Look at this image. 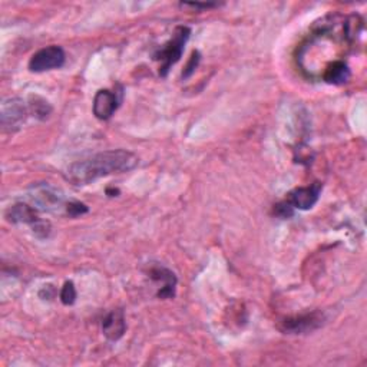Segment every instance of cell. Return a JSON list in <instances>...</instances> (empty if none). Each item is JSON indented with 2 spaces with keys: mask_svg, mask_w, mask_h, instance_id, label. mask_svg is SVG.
<instances>
[{
  "mask_svg": "<svg viewBox=\"0 0 367 367\" xmlns=\"http://www.w3.org/2000/svg\"><path fill=\"white\" fill-rule=\"evenodd\" d=\"M138 162V157L126 149H111L74 162L66 170L65 178L74 186H88L99 178L128 173L135 168Z\"/></svg>",
  "mask_w": 367,
  "mask_h": 367,
  "instance_id": "6da1fadb",
  "label": "cell"
},
{
  "mask_svg": "<svg viewBox=\"0 0 367 367\" xmlns=\"http://www.w3.org/2000/svg\"><path fill=\"white\" fill-rule=\"evenodd\" d=\"M191 35V30L187 26H178L174 32L173 38L165 43V46L155 55L157 60H161V69L159 75L166 76L173 65H175L184 52V47L188 42Z\"/></svg>",
  "mask_w": 367,
  "mask_h": 367,
  "instance_id": "7a4b0ae2",
  "label": "cell"
},
{
  "mask_svg": "<svg viewBox=\"0 0 367 367\" xmlns=\"http://www.w3.org/2000/svg\"><path fill=\"white\" fill-rule=\"evenodd\" d=\"M324 323V315L320 311H313L302 315L287 317L281 320L278 329L285 335H307L317 329H320Z\"/></svg>",
  "mask_w": 367,
  "mask_h": 367,
  "instance_id": "3957f363",
  "label": "cell"
},
{
  "mask_svg": "<svg viewBox=\"0 0 367 367\" xmlns=\"http://www.w3.org/2000/svg\"><path fill=\"white\" fill-rule=\"evenodd\" d=\"M30 201L35 204L36 210L55 212L63 207L65 198L60 191L49 184H36L29 191Z\"/></svg>",
  "mask_w": 367,
  "mask_h": 367,
  "instance_id": "277c9868",
  "label": "cell"
},
{
  "mask_svg": "<svg viewBox=\"0 0 367 367\" xmlns=\"http://www.w3.org/2000/svg\"><path fill=\"white\" fill-rule=\"evenodd\" d=\"M27 107L19 98H10L3 101L0 111V122L5 132L18 131L27 118Z\"/></svg>",
  "mask_w": 367,
  "mask_h": 367,
  "instance_id": "5b68a950",
  "label": "cell"
},
{
  "mask_svg": "<svg viewBox=\"0 0 367 367\" xmlns=\"http://www.w3.org/2000/svg\"><path fill=\"white\" fill-rule=\"evenodd\" d=\"M65 52L60 46H47L41 49L35 55L30 58L29 62V69L32 72H45V71H52V69H59L65 63Z\"/></svg>",
  "mask_w": 367,
  "mask_h": 367,
  "instance_id": "8992f818",
  "label": "cell"
},
{
  "mask_svg": "<svg viewBox=\"0 0 367 367\" xmlns=\"http://www.w3.org/2000/svg\"><path fill=\"white\" fill-rule=\"evenodd\" d=\"M323 190L322 182H314L309 187H300L293 190L289 195L286 201L296 210H310L315 205V203L319 201L320 194Z\"/></svg>",
  "mask_w": 367,
  "mask_h": 367,
  "instance_id": "52a82bcc",
  "label": "cell"
},
{
  "mask_svg": "<svg viewBox=\"0 0 367 367\" xmlns=\"http://www.w3.org/2000/svg\"><path fill=\"white\" fill-rule=\"evenodd\" d=\"M118 105L120 99L116 96V93L108 89H101L96 92L93 98V115L98 120L107 121L113 115V112L118 109Z\"/></svg>",
  "mask_w": 367,
  "mask_h": 367,
  "instance_id": "ba28073f",
  "label": "cell"
},
{
  "mask_svg": "<svg viewBox=\"0 0 367 367\" xmlns=\"http://www.w3.org/2000/svg\"><path fill=\"white\" fill-rule=\"evenodd\" d=\"M125 330H126V322L122 310L111 311L102 322L104 336L111 342L120 340L124 336Z\"/></svg>",
  "mask_w": 367,
  "mask_h": 367,
  "instance_id": "9c48e42d",
  "label": "cell"
},
{
  "mask_svg": "<svg viewBox=\"0 0 367 367\" xmlns=\"http://www.w3.org/2000/svg\"><path fill=\"white\" fill-rule=\"evenodd\" d=\"M149 277H151L157 282H162V287L158 291L159 298H173L175 296V287H177V276L165 267H153L149 270Z\"/></svg>",
  "mask_w": 367,
  "mask_h": 367,
  "instance_id": "30bf717a",
  "label": "cell"
},
{
  "mask_svg": "<svg viewBox=\"0 0 367 367\" xmlns=\"http://www.w3.org/2000/svg\"><path fill=\"white\" fill-rule=\"evenodd\" d=\"M6 219L12 224H27L32 227L39 220V216L35 207L25 203H16L6 211Z\"/></svg>",
  "mask_w": 367,
  "mask_h": 367,
  "instance_id": "8fae6325",
  "label": "cell"
},
{
  "mask_svg": "<svg viewBox=\"0 0 367 367\" xmlns=\"http://www.w3.org/2000/svg\"><path fill=\"white\" fill-rule=\"evenodd\" d=\"M348 78H350V69L347 63L343 60L330 62L323 72V80L331 83V85H342V83L347 82Z\"/></svg>",
  "mask_w": 367,
  "mask_h": 367,
  "instance_id": "7c38bea8",
  "label": "cell"
},
{
  "mask_svg": "<svg viewBox=\"0 0 367 367\" xmlns=\"http://www.w3.org/2000/svg\"><path fill=\"white\" fill-rule=\"evenodd\" d=\"M29 109L32 111L33 116H36V118L41 121L46 120L52 112V107L49 105L45 99H42L41 96H30Z\"/></svg>",
  "mask_w": 367,
  "mask_h": 367,
  "instance_id": "4fadbf2b",
  "label": "cell"
},
{
  "mask_svg": "<svg viewBox=\"0 0 367 367\" xmlns=\"http://www.w3.org/2000/svg\"><path fill=\"white\" fill-rule=\"evenodd\" d=\"M60 300L65 306H72L76 300V289L72 281H66L62 291H60Z\"/></svg>",
  "mask_w": 367,
  "mask_h": 367,
  "instance_id": "5bb4252c",
  "label": "cell"
},
{
  "mask_svg": "<svg viewBox=\"0 0 367 367\" xmlns=\"http://www.w3.org/2000/svg\"><path fill=\"white\" fill-rule=\"evenodd\" d=\"M32 230H33V232H35L36 237L46 238V237H49V234H51L52 227H51V223H49V221H45V220L39 219L35 224L32 225Z\"/></svg>",
  "mask_w": 367,
  "mask_h": 367,
  "instance_id": "9a60e30c",
  "label": "cell"
},
{
  "mask_svg": "<svg viewBox=\"0 0 367 367\" xmlns=\"http://www.w3.org/2000/svg\"><path fill=\"white\" fill-rule=\"evenodd\" d=\"M274 214L280 216V219H290V216L294 215V208L287 201H281L274 205Z\"/></svg>",
  "mask_w": 367,
  "mask_h": 367,
  "instance_id": "2e32d148",
  "label": "cell"
},
{
  "mask_svg": "<svg viewBox=\"0 0 367 367\" xmlns=\"http://www.w3.org/2000/svg\"><path fill=\"white\" fill-rule=\"evenodd\" d=\"M66 211H68V214L71 216H78V215L88 212V207L85 204H82V203L74 201V203H69L68 205H66Z\"/></svg>",
  "mask_w": 367,
  "mask_h": 367,
  "instance_id": "e0dca14e",
  "label": "cell"
},
{
  "mask_svg": "<svg viewBox=\"0 0 367 367\" xmlns=\"http://www.w3.org/2000/svg\"><path fill=\"white\" fill-rule=\"evenodd\" d=\"M198 63H199V54H198V52H194V54L191 55L190 62H188L187 66H186V71H184L182 78H188V76L194 72V69L197 68Z\"/></svg>",
  "mask_w": 367,
  "mask_h": 367,
  "instance_id": "ac0fdd59",
  "label": "cell"
},
{
  "mask_svg": "<svg viewBox=\"0 0 367 367\" xmlns=\"http://www.w3.org/2000/svg\"><path fill=\"white\" fill-rule=\"evenodd\" d=\"M182 8H192V9H211V8H216L219 3H181Z\"/></svg>",
  "mask_w": 367,
  "mask_h": 367,
  "instance_id": "d6986e66",
  "label": "cell"
}]
</instances>
